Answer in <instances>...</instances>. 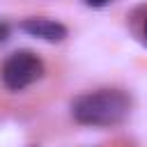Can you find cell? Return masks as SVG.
Instances as JSON below:
<instances>
[{"instance_id": "cell-1", "label": "cell", "mask_w": 147, "mask_h": 147, "mask_svg": "<svg viewBox=\"0 0 147 147\" xmlns=\"http://www.w3.org/2000/svg\"><path fill=\"white\" fill-rule=\"evenodd\" d=\"M69 110H71V117H74L76 124H83V126H117L131 115L133 99L124 90L106 87V90L83 92V94L74 96L71 103H69Z\"/></svg>"}, {"instance_id": "cell-2", "label": "cell", "mask_w": 147, "mask_h": 147, "mask_svg": "<svg viewBox=\"0 0 147 147\" xmlns=\"http://www.w3.org/2000/svg\"><path fill=\"white\" fill-rule=\"evenodd\" d=\"M44 60L32 51L11 53L0 67V80L9 92H23L44 78Z\"/></svg>"}, {"instance_id": "cell-3", "label": "cell", "mask_w": 147, "mask_h": 147, "mask_svg": "<svg viewBox=\"0 0 147 147\" xmlns=\"http://www.w3.org/2000/svg\"><path fill=\"white\" fill-rule=\"evenodd\" d=\"M18 28H21L25 34H30V37H37V39H44V41H53V44L62 41V39L69 34L67 25H62L60 21H53V18H44V16L23 18V21L18 23Z\"/></svg>"}, {"instance_id": "cell-4", "label": "cell", "mask_w": 147, "mask_h": 147, "mask_svg": "<svg viewBox=\"0 0 147 147\" xmlns=\"http://www.w3.org/2000/svg\"><path fill=\"white\" fill-rule=\"evenodd\" d=\"M9 34H11V25L5 18H0V44H5L9 39Z\"/></svg>"}, {"instance_id": "cell-5", "label": "cell", "mask_w": 147, "mask_h": 147, "mask_svg": "<svg viewBox=\"0 0 147 147\" xmlns=\"http://www.w3.org/2000/svg\"><path fill=\"white\" fill-rule=\"evenodd\" d=\"M85 2H87L90 7H96V9H99V7H106V5L113 2V0H85Z\"/></svg>"}, {"instance_id": "cell-6", "label": "cell", "mask_w": 147, "mask_h": 147, "mask_svg": "<svg viewBox=\"0 0 147 147\" xmlns=\"http://www.w3.org/2000/svg\"><path fill=\"white\" fill-rule=\"evenodd\" d=\"M145 37H147V21H145Z\"/></svg>"}]
</instances>
